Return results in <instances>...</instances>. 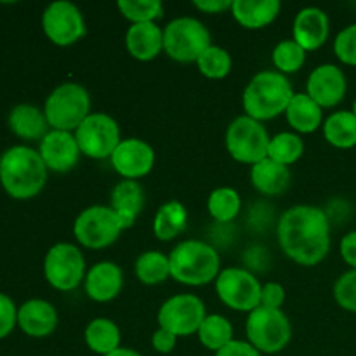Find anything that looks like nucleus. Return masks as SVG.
Returning <instances> with one entry per match:
<instances>
[{"label": "nucleus", "instance_id": "nucleus-34", "mask_svg": "<svg viewBox=\"0 0 356 356\" xmlns=\"http://www.w3.org/2000/svg\"><path fill=\"white\" fill-rule=\"evenodd\" d=\"M306 54L308 52L298 42L287 38V40H282L275 45L273 52H271V61H273L278 73L287 76L292 73H298L305 66Z\"/></svg>", "mask_w": 356, "mask_h": 356}, {"label": "nucleus", "instance_id": "nucleus-39", "mask_svg": "<svg viewBox=\"0 0 356 356\" xmlns=\"http://www.w3.org/2000/svg\"><path fill=\"white\" fill-rule=\"evenodd\" d=\"M17 325V308L9 296L0 292V339L9 336Z\"/></svg>", "mask_w": 356, "mask_h": 356}, {"label": "nucleus", "instance_id": "nucleus-3", "mask_svg": "<svg viewBox=\"0 0 356 356\" xmlns=\"http://www.w3.org/2000/svg\"><path fill=\"white\" fill-rule=\"evenodd\" d=\"M294 94L287 76L278 73L277 70H266L254 75L243 89V111L247 117L261 124L273 120L278 115L285 113Z\"/></svg>", "mask_w": 356, "mask_h": 356}, {"label": "nucleus", "instance_id": "nucleus-30", "mask_svg": "<svg viewBox=\"0 0 356 356\" xmlns=\"http://www.w3.org/2000/svg\"><path fill=\"white\" fill-rule=\"evenodd\" d=\"M134 273L145 285H160L170 278L169 256L160 250H146L139 254L134 263Z\"/></svg>", "mask_w": 356, "mask_h": 356}, {"label": "nucleus", "instance_id": "nucleus-25", "mask_svg": "<svg viewBox=\"0 0 356 356\" xmlns=\"http://www.w3.org/2000/svg\"><path fill=\"white\" fill-rule=\"evenodd\" d=\"M284 115L299 134H313L323 125V110L306 92H296Z\"/></svg>", "mask_w": 356, "mask_h": 356}, {"label": "nucleus", "instance_id": "nucleus-33", "mask_svg": "<svg viewBox=\"0 0 356 356\" xmlns=\"http://www.w3.org/2000/svg\"><path fill=\"white\" fill-rule=\"evenodd\" d=\"M305 155V141L296 132H280L270 139L268 159L291 167Z\"/></svg>", "mask_w": 356, "mask_h": 356}, {"label": "nucleus", "instance_id": "nucleus-26", "mask_svg": "<svg viewBox=\"0 0 356 356\" xmlns=\"http://www.w3.org/2000/svg\"><path fill=\"white\" fill-rule=\"evenodd\" d=\"M9 127L17 138L35 141V139L44 138L49 132L47 118L44 110H38L33 104H17L9 113Z\"/></svg>", "mask_w": 356, "mask_h": 356}, {"label": "nucleus", "instance_id": "nucleus-36", "mask_svg": "<svg viewBox=\"0 0 356 356\" xmlns=\"http://www.w3.org/2000/svg\"><path fill=\"white\" fill-rule=\"evenodd\" d=\"M122 17L131 24L156 23L163 16V3L160 0H118Z\"/></svg>", "mask_w": 356, "mask_h": 356}, {"label": "nucleus", "instance_id": "nucleus-4", "mask_svg": "<svg viewBox=\"0 0 356 356\" xmlns=\"http://www.w3.org/2000/svg\"><path fill=\"white\" fill-rule=\"evenodd\" d=\"M170 278L186 287H202L216 282L221 273L219 252L202 240H183L169 254Z\"/></svg>", "mask_w": 356, "mask_h": 356}, {"label": "nucleus", "instance_id": "nucleus-15", "mask_svg": "<svg viewBox=\"0 0 356 356\" xmlns=\"http://www.w3.org/2000/svg\"><path fill=\"white\" fill-rule=\"evenodd\" d=\"M110 162L122 179L138 181L148 176L155 167V149L139 138L122 139Z\"/></svg>", "mask_w": 356, "mask_h": 356}, {"label": "nucleus", "instance_id": "nucleus-17", "mask_svg": "<svg viewBox=\"0 0 356 356\" xmlns=\"http://www.w3.org/2000/svg\"><path fill=\"white\" fill-rule=\"evenodd\" d=\"M45 167L52 172L65 174L76 167L82 152L73 132L66 131H51L42 138L40 148H38Z\"/></svg>", "mask_w": 356, "mask_h": 356}, {"label": "nucleus", "instance_id": "nucleus-11", "mask_svg": "<svg viewBox=\"0 0 356 356\" xmlns=\"http://www.w3.org/2000/svg\"><path fill=\"white\" fill-rule=\"evenodd\" d=\"M45 280L56 291H75L86 280V257L82 250L68 242H59L47 250L44 259Z\"/></svg>", "mask_w": 356, "mask_h": 356}, {"label": "nucleus", "instance_id": "nucleus-35", "mask_svg": "<svg viewBox=\"0 0 356 356\" xmlns=\"http://www.w3.org/2000/svg\"><path fill=\"white\" fill-rule=\"evenodd\" d=\"M197 68L205 79L222 80L229 75L233 68L232 54L219 45H211L197 59Z\"/></svg>", "mask_w": 356, "mask_h": 356}, {"label": "nucleus", "instance_id": "nucleus-6", "mask_svg": "<svg viewBox=\"0 0 356 356\" xmlns=\"http://www.w3.org/2000/svg\"><path fill=\"white\" fill-rule=\"evenodd\" d=\"M211 42V31L197 17H176L163 28V52L183 65L197 63L202 52L212 45Z\"/></svg>", "mask_w": 356, "mask_h": 356}, {"label": "nucleus", "instance_id": "nucleus-14", "mask_svg": "<svg viewBox=\"0 0 356 356\" xmlns=\"http://www.w3.org/2000/svg\"><path fill=\"white\" fill-rule=\"evenodd\" d=\"M42 30L45 37L59 47H70L86 37V19L75 3L56 0L42 14Z\"/></svg>", "mask_w": 356, "mask_h": 356}, {"label": "nucleus", "instance_id": "nucleus-7", "mask_svg": "<svg viewBox=\"0 0 356 356\" xmlns=\"http://www.w3.org/2000/svg\"><path fill=\"white\" fill-rule=\"evenodd\" d=\"M245 336L261 355L280 353L292 339V323L282 309L259 306L247 316Z\"/></svg>", "mask_w": 356, "mask_h": 356}, {"label": "nucleus", "instance_id": "nucleus-9", "mask_svg": "<svg viewBox=\"0 0 356 356\" xmlns=\"http://www.w3.org/2000/svg\"><path fill=\"white\" fill-rule=\"evenodd\" d=\"M124 232L120 219L110 205H90L73 222L75 240L86 249L99 250L113 245Z\"/></svg>", "mask_w": 356, "mask_h": 356}, {"label": "nucleus", "instance_id": "nucleus-40", "mask_svg": "<svg viewBox=\"0 0 356 356\" xmlns=\"http://www.w3.org/2000/svg\"><path fill=\"white\" fill-rule=\"evenodd\" d=\"M285 302V289L278 282H268L261 289V306L271 309H282Z\"/></svg>", "mask_w": 356, "mask_h": 356}, {"label": "nucleus", "instance_id": "nucleus-41", "mask_svg": "<svg viewBox=\"0 0 356 356\" xmlns=\"http://www.w3.org/2000/svg\"><path fill=\"white\" fill-rule=\"evenodd\" d=\"M177 339H179V337L174 336L172 332H169V330H165V329H160L159 327V329H156L152 336V346L156 353L169 355V353H172L174 348H176Z\"/></svg>", "mask_w": 356, "mask_h": 356}, {"label": "nucleus", "instance_id": "nucleus-16", "mask_svg": "<svg viewBox=\"0 0 356 356\" xmlns=\"http://www.w3.org/2000/svg\"><path fill=\"white\" fill-rule=\"evenodd\" d=\"M348 79L343 70L336 65H320L309 73L306 82V94L322 110L334 108L346 97Z\"/></svg>", "mask_w": 356, "mask_h": 356}, {"label": "nucleus", "instance_id": "nucleus-20", "mask_svg": "<svg viewBox=\"0 0 356 356\" xmlns=\"http://www.w3.org/2000/svg\"><path fill=\"white\" fill-rule=\"evenodd\" d=\"M17 325L30 337H47L58 327V312L44 299H30L17 309Z\"/></svg>", "mask_w": 356, "mask_h": 356}, {"label": "nucleus", "instance_id": "nucleus-10", "mask_svg": "<svg viewBox=\"0 0 356 356\" xmlns=\"http://www.w3.org/2000/svg\"><path fill=\"white\" fill-rule=\"evenodd\" d=\"M216 294L226 308L250 313L261 306V282L245 268H225L214 282Z\"/></svg>", "mask_w": 356, "mask_h": 356}, {"label": "nucleus", "instance_id": "nucleus-46", "mask_svg": "<svg viewBox=\"0 0 356 356\" xmlns=\"http://www.w3.org/2000/svg\"><path fill=\"white\" fill-rule=\"evenodd\" d=\"M351 111H353V115L356 117V99L353 101V110H351Z\"/></svg>", "mask_w": 356, "mask_h": 356}, {"label": "nucleus", "instance_id": "nucleus-29", "mask_svg": "<svg viewBox=\"0 0 356 356\" xmlns=\"http://www.w3.org/2000/svg\"><path fill=\"white\" fill-rule=\"evenodd\" d=\"M322 129L325 141L334 148L351 149L356 146V117L353 111H336L325 118Z\"/></svg>", "mask_w": 356, "mask_h": 356}, {"label": "nucleus", "instance_id": "nucleus-43", "mask_svg": "<svg viewBox=\"0 0 356 356\" xmlns=\"http://www.w3.org/2000/svg\"><path fill=\"white\" fill-rule=\"evenodd\" d=\"M339 252L344 263L356 270V232H350L343 236L339 243Z\"/></svg>", "mask_w": 356, "mask_h": 356}, {"label": "nucleus", "instance_id": "nucleus-47", "mask_svg": "<svg viewBox=\"0 0 356 356\" xmlns=\"http://www.w3.org/2000/svg\"><path fill=\"white\" fill-rule=\"evenodd\" d=\"M0 165H2V156H0Z\"/></svg>", "mask_w": 356, "mask_h": 356}, {"label": "nucleus", "instance_id": "nucleus-18", "mask_svg": "<svg viewBox=\"0 0 356 356\" xmlns=\"http://www.w3.org/2000/svg\"><path fill=\"white\" fill-rule=\"evenodd\" d=\"M330 21L320 7H305L299 10L292 24V40L298 42L306 52L318 51L329 40Z\"/></svg>", "mask_w": 356, "mask_h": 356}, {"label": "nucleus", "instance_id": "nucleus-19", "mask_svg": "<svg viewBox=\"0 0 356 356\" xmlns=\"http://www.w3.org/2000/svg\"><path fill=\"white\" fill-rule=\"evenodd\" d=\"M124 289V271L113 261L94 264L86 275L83 291L94 302H110L120 296Z\"/></svg>", "mask_w": 356, "mask_h": 356}, {"label": "nucleus", "instance_id": "nucleus-12", "mask_svg": "<svg viewBox=\"0 0 356 356\" xmlns=\"http://www.w3.org/2000/svg\"><path fill=\"white\" fill-rule=\"evenodd\" d=\"M73 134L82 155L92 160L110 159L122 141L117 120L101 111L90 113Z\"/></svg>", "mask_w": 356, "mask_h": 356}, {"label": "nucleus", "instance_id": "nucleus-23", "mask_svg": "<svg viewBox=\"0 0 356 356\" xmlns=\"http://www.w3.org/2000/svg\"><path fill=\"white\" fill-rule=\"evenodd\" d=\"M282 3L278 0H233L232 16L247 30H263L278 17Z\"/></svg>", "mask_w": 356, "mask_h": 356}, {"label": "nucleus", "instance_id": "nucleus-1", "mask_svg": "<svg viewBox=\"0 0 356 356\" xmlns=\"http://www.w3.org/2000/svg\"><path fill=\"white\" fill-rule=\"evenodd\" d=\"M277 236L289 259L299 266L313 268L329 256V216L316 205H294L278 219Z\"/></svg>", "mask_w": 356, "mask_h": 356}, {"label": "nucleus", "instance_id": "nucleus-13", "mask_svg": "<svg viewBox=\"0 0 356 356\" xmlns=\"http://www.w3.org/2000/svg\"><path fill=\"white\" fill-rule=\"evenodd\" d=\"M207 316L204 301L195 294H177L167 299L159 309V327L177 337H188L198 332Z\"/></svg>", "mask_w": 356, "mask_h": 356}, {"label": "nucleus", "instance_id": "nucleus-27", "mask_svg": "<svg viewBox=\"0 0 356 356\" xmlns=\"http://www.w3.org/2000/svg\"><path fill=\"white\" fill-rule=\"evenodd\" d=\"M188 211L181 202L169 200L162 204L153 218V235L160 242H170L186 232Z\"/></svg>", "mask_w": 356, "mask_h": 356}, {"label": "nucleus", "instance_id": "nucleus-31", "mask_svg": "<svg viewBox=\"0 0 356 356\" xmlns=\"http://www.w3.org/2000/svg\"><path fill=\"white\" fill-rule=\"evenodd\" d=\"M197 336L202 346L207 348L209 351L218 353L221 348H225L226 344H229L233 341V325L222 315L212 313V315L205 316Z\"/></svg>", "mask_w": 356, "mask_h": 356}, {"label": "nucleus", "instance_id": "nucleus-45", "mask_svg": "<svg viewBox=\"0 0 356 356\" xmlns=\"http://www.w3.org/2000/svg\"><path fill=\"white\" fill-rule=\"evenodd\" d=\"M106 356H143L141 353H138V351L131 350V348H118V350H115L113 353L106 355Z\"/></svg>", "mask_w": 356, "mask_h": 356}, {"label": "nucleus", "instance_id": "nucleus-2", "mask_svg": "<svg viewBox=\"0 0 356 356\" xmlns=\"http://www.w3.org/2000/svg\"><path fill=\"white\" fill-rule=\"evenodd\" d=\"M47 170L40 153L28 146H13L2 155L0 183L16 200H30L44 190Z\"/></svg>", "mask_w": 356, "mask_h": 356}, {"label": "nucleus", "instance_id": "nucleus-44", "mask_svg": "<svg viewBox=\"0 0 356 356\" xmlns=\"http://www.w3.org/2000/svg\"><path fill=\"white\" fill-rule=\"evenodd\" d=\"M191 6L204 14H221L232 10L233 0H193Z\"/></svg>", "mask_w": 356, "mask_h": 356}, {"label": "nucleus", "instance_id": "nucleus-38", "mask_svg": "<svg viewBox=\"0 0 356 356\" xmlns=\"http://www.w3.org/2000/svg\"><path fill=\"white\" fill-rule=\"evenodd\" d=\"M334 54L343 65L356 66V23L343 28L334 38Z\"/></svg>", "mask_w": 356, "mask_h": 356}, {"label": "nucleus", "instance_id": "nucleus-21", "mask_svg": "<svg viewBox=\"0 0 356 356\" xmlns=\"http://www.w3.org/2000/svg\"><path fill=\"white\" fill-rule=\"evenodd\" d=\"M145 190L138 181L122 179L115 184L110 193V207L120 219L124 232L134 226L136 219L145 209Z\"/></svg>", "mask_w": 356, "mask_h": 356}, {"label": "nucleus", "instance_id": "nucleus-42", "mask_svg": "<svg viewBox=\"0 0 356 356\" xmlns=\"http://www.w3.org/2000/svg\"><path fill=\"white\" fill-rule=\"evenodd\" d=\"M214 356H263L249 341L233 339L232 343L226 344L225 348L218 351Z\"/></svg>", "mask_w": 356, "mask_h": 356}, {"label": "nucleus", "instance_id": "nucleus-24", "mask_svg": "<svg viewBox=\"0 0 356 356\" xmlns=\"http://www.w3.org/2000/svg\"><path fill=\"white\" fill-rule=\"evenodd\" d=\"M292 181L291 169L271 159L261 160L250 167V183L264 197H280L289 190Z\"/></svg>", "mask_w": 356, "mask_h": 356}, {"label": "nucleus", "instance_id": "nucleus-28", "mask_svg": "<svg viewBox=\"0 0 356 356\" xmlns=\"http://www.w3.org/2000/svg\"><path fill=\"white\" fill-rule=\"evenodd\" d=\"M83 341L92 353L106 356L120 348L122 334L117 323L110 318H94L83 332Z\"/></svg>", "mask_w": 356, "mask_h": 356}, {"label": "nucleus", "instance_id": "nucleus-37", "mask_svg": "<svg viewBox=\"0 0 356 356\" xmlns=\"http://www.w3.org/2000/svg\"><path fill=\"white\" fill-rule=\"evenodd\" d=\"M332 294L339 308L356 313V270L346 271L337 278Z\"/></svg>", "mask_w": 356, "mask_h": 356}, {"label": "nucleus", "instance_id": "nucleus-5", "mask_svg": "<svg viewBox=\"0 0 356 356\" xmlns=\"http://www.w3.org/2000/svg\"><path fill=\"white\" fill-rule=\"evenodd\" d=\"M44 113L54 131L75 132L90 115V96L80 83H59L47 96Z\"/></svg>", "mask_w": 356, "mask_h": 356}, {"label": "nucleus", "instance_id": "nucleus-22", "mask_svg": "<svg viewBox=\"0 0 356 356\" xmlns=\"http://www.w3.org/2000/svg\"><path fill=\"white\" fill-rule=\"evenodd\" d=\"M125 47L138 61H153L163 51V28L156 23L131 24L125 31Z\"/></svg>", "mask_w": 356, "mask_h": 356}, {"label": "nucleus", "instance_id": "nucleus-32", "mask_svg": "<svg viewBox=\"0 0 356 356\" xmlns=\"http://www.w3.org/2000/svg\"><path fill=\"white\" fill-rule=\"evenodd\" d=\"M242 209V198L235 188H216L207 198V211L218 222H232Z\"/></svg>", "mask_w": 356, "mask_h": 356}, {"label": "nucleus", "instance_id": "nucleus-8", "mask_svg": "<svg viewBox=\"0 0 356 356\" xmlns=\"http://www.w3.org/2000/svg\"><path fill=\"white\" fill-rule=\"evenodd\" d=\"M226 149L235 162L256 165L268 159L270 134L261 122L242 115L236 117L226 129Z\"/></svg>", "mask_w": 356, "mask_h": 356}]
</instances>
